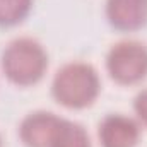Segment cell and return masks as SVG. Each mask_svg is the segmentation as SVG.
<instances>
[{
  "label": "cell",
  "instance_id": "9",
  "mask_svg": "<svg viewBox=\"0 0 147 147\" xmlns=\"http://www.w3.org/2000/svg\"><path fill=\"white\" fill-rule=\"evenodd\" d=\"M134 111L137 121L147 127V87L139 91V94L134 98Z\"/></svg>",
  "mask_w": 147,
  "mask_h": 147
},
{
  "label": "cell",
  "instance_id": "2",
  "mask_svg": "<svg viewBox=\"0 0 147 147\" xmlns=\"http://www.w3.org/2000/svg\"><path fill=\"white\" fill-rule=\"evenodd\" d=\"M0 67L9 82L19 87H29L45 77L48 70V53L34 38H16L3 48Z\"/></svg>",
  "mask_w": 147,
  "mask_h": 147
},
{
  "label": "cell",
  "instance_id": "4",
  "mask_svg": "<svg viewBox=\"0 0 147 147\" xmlns=\"http://www.w3.org/2000/svg\"><path fill=\"white\" fill-rule=\"evenodd\" d=\"M101 147H135L140 140V123L123 113L106 115L98 127Z\"/></svg>",
  "mask_w": 147,
  "mask_h": 147
},
{
  "label": "cell",
  "instance_id": "8",
  "mask_svg": "<svg viewBox=\"0 0 147 147\" xmlns=\"http://www.w3.org/2000/svg\"><path fill=\"white\" fill-rule=\"evenodd\" d=\"M34 0H0V26L12 28L21 24L33 10Z\"/></svg>",
  "mask_w": 147,
  "mask_h": 147
},
{
  "label": "cell",
  "instance_id": "7",
  "mask_svg": "<svg viewBox=\"0 0 147 147\" xmlns=\"http://www.w3.org/2000/svg\"><path fill=\"white\" fill-rule=\"evenodd\" d=\"M50 147H92L87 130L69 118H60Z\"/></svg>",
  "mask_w": 147,
  "mask_h": 147
},
{
  "label": "cell",
  "instance_id": "10",
  "mask_svg": "<svg viewBox=\"0 0 147 147\" xmlns=\"http://www.w3.org/2000/svg\"><path fill=\"white\" fill-rule=\"evenodd\" d=\"M0 147H3V142H2V137H0Z\"/></svg>",
  "mask_w": 147,
  "mask_h": 147
},
{
  "label": "cell",
  "instance_id": "3",
  "mask_svg": "<svg viewBox=\"0 0 147 147\" xmlns=\"http://www.w3.org/2000/svg\"><path fill=\"white\" fill-rule=\"evenodd\" d=\"M106 72L120 86H135L147 77V45L121 39L106 53Z\"/></svg>",
  "mask_w": 147,
  "mask_h": 147
},
{
  "label": "cell",
  "instance_id": "1",
  "mask_svg": "<svg viewBox=\"0 0 147 147\" xmlns=\"http://www.w3.org/2000/svg\"><path fill=\"white\" fill-rule=\"evenodd\" d=\"M101 92V77L87 62L62 65L51 80L53 99L67 110H84L94 105Z\"/></svg>",
  "mask_w": 147,
  "mask_h": 147
},
{
  "label": "cell",
  "instance_id": "6",
  "mask_svg": "<svg viewBox=\"0 0 147 147\" xmlns=\"http://www.w3.org/2000/svg\"><path fill=\"white\" fill-rule=\"evenodd\" d=\"M58 115L51 111L38 110L26 115L19 125V139L26 147H50L57 127L60 123Z\"/></svg>",
  "mask_w": 147,
  "mask_h": 147
},
{
  "label": "cell",
  "instance_id": "5",
  "mask_svg": "<svg viewBox=\"0 0 147 147\" xmlns=\"http://www.w3.org/2000/svg\"><path fill=\"white\" fill-rule=\"evenodd\" d=\"M105 16L116 31H139L147 26V0H106Z\"/></svg>",
  "mask_w": 147,
  "mask_h": 147
}]
</instances>
